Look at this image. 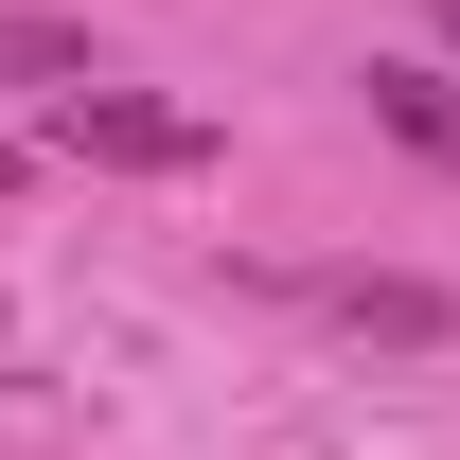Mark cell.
Instances as JSON below:
<instances>
[{"label":"cell","mask_w":460,"mask_h":460,"mask_svg":"<svg viewBox=\"0 0 460 460\" xmlns=\"http://www.w3.org/2000/svg\"><path fill=\"white\" fill-rule=\"evenodd\" d=\"M36 142L89 177H195L213 160V107H160V89H71V107H36Z\"/></svg>","instance_id":"cell-1"},{"label":"cell","mask_w":460,"mask_h":460,"mask_svg":"<svg viewBox=\"0 0 460 460\" xmlns=\"http://www.w3.org/2000/svg\"><path fill=\"white\" fill-rule=\"evenodd\" d=\"M319 319H337V337H390V354H443V337H460V301L407 284V266H337V284H319Z\"/></svg>","instance_id":"cell-2"},{"label":"cell","mask_w":460,"mask_h":460,"mask_svg":"<svg viewBox=\"0 0 460 460\" xmlns=\"http://www.w3.org/2000/svg\"><path fill=\"white\" fill-rule=\"evenodd\" d=\"M354 89H372V124H390L425 177H460V71H425V54H372Z\"/></svg>","instance_id":"cell-3"},{"label":"cell","mask_w":460,"mask_h":460,"mask_svg":"<svg viewBox=\"0 0 460 460\" xmlns=\"http://www.w3.org/2000/svg\"><path fill=\"white\" fill-rule=\"evenodd\" d=\"M0 71H18L36 107H71V89H107V71H89V18H36V0L0 18Z\"/></svg>","instance_id":"cell-4"},{"label":"cell","mask_w":460,"mask_h":460,"mask_svg":"<svg viewBox=\"0 0 460 460\" xmlns=\"http://www.w3.org/2000/svg\"><path fill=\"white\" fill-rule=\"evenodd\" d=\"M425 18H443V54H460V0H425Z\"/></svg>","instance_id":"cell-5"},{"label":"cell","mask_w":460,"mask_h":460,"mask_svg":"<svg viewBox=\"0 0 460 460\" xmlns=\"http://www.w3.org/2000/svg\"><path fill=\"white\" fill-rule=\"evenodd\" d=\"M0 177H18V142H0Z\"/></svg>","instance_id":"cell-6"}]
</instances>
